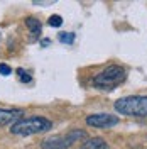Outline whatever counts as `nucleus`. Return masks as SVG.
I'll list each match as a JSON object with an SVG mask.
<instances>
[{
    "instance_id": "13",
    "label": "nucleus",
    "mask_w": 147,
    "mask_h": 149,
    "mask_svg": "<svg viewBox=\"0 0 147 149\" xmlns=\"http://www.w3.org/2000/svg\"><path fill=\"white\" fill-rule=\"evenodd\" d=\"M80 149H83V148H80Z\"/></svg>"
},
{
    "instance_id": "2",
    "label": "nucleus",
    "mask_w": 147,
    "mask_h": 149,
    "mask_svg": "<svg viewBox=\"0 0 147 149\" xmlns=\"http://www.w3.org/2000/svg\"><path fill=\"white\" fill-rule=\"evenodd\" d=\"M127 73L122 66H108L93 78V85L100 90H115L120 83H123Z\"/></svg>"
},
{
    "instance_id": "5",
    "label": "nucleus",
    "mask_w": 147,
    "mask_h": 149,
    "mask_svg": "<svg viewBox=\"0 0 147 149\" xmlns=\"http://www.w3.org/2000/svg\"><path fill=\"white\" fill-rule=\"evenodd\" d=\"M86 124L96 129H108L119 124V117L112 113H93L86 117Z\"/></svg>"
},
{
    "instance_id": "7",
    "label": "nucleus",
    "mask_w": 147,
    "mask_h": 149,
    "mask_svg": "<svg viewBox=\"0 0 147 149\" xmlns=\"http://www.w3.org/2000/svg\"><path fill=\"white\" fill-rule=\"evenodd\" d=\"M83 149H108V144L101 137H92L83 144Z\"/></svg>"
},
{
    "instance_id": "4",
    "label": "nucleus",
    "mask_w": 147,
    "mask_h": 149,
    "mask_svg": "<svg viewBox=\"0 0 147 149\" xmlns=\"http://www.w3.org/2000/svg\"><path fill=\"white\" fill-rule=\"evenodd\" d=\"M83 137H86L85 130L74 129V130H69L64 136H54V137L46 139L42 142V149H68L73 142L83 139Z\"/></svg>"
},
{
    "instance_id": "3",
    "label": "nucleus",
    "mask_w": 147,
    "mask_h": 149,
    "mask_svg": "<svg viewBox=\"0 0 147 149\" xmlns=\"http://www.w3.org/2000/svg\"><path fill=\"white\" fill-rule=\"evenodd\" d=\"M49 129H53L51 120H47L44 117H27V119H20L15 122L10 127V132L17 136H32L39 132H46Z\"/></svg>"
},
{
    "instance_id": "6",
    "label": "nucleus",
    "mask_w": 147,
    "mask_h": 149,
    "mask_svg": "<svg viewBox=\"0 0 147 149\" xmlns=\"http://www.w3.org/2000/svg\"><path fill=\"white\" fill-rule=\"evenodd\" d=\"M20 110H7V109H0V125H9V124H15L20 120Z\"/></svg>"
},
{
    "instance_id": "8",
    "label": "nucleus",
    "mask_w": 147,
    "mask_h": 149,
    "mask_svg": "<svg viewBox=\"0 0 147 149\" xmlns=\"http://www.w3.org/2000/svg\"><path fill=\"white\" fill-rule=\"evenodd\" d=\"M26 26L29 27L31 34H34V36L41 34V22H39L36 17H27L26 19Z\"/></svg>"
},
{
    "instance_id": "10",
    "label": "nucleus",
    "mask_w": 147,
    "mask_h": 149,
    "mask_svg": "<svg viewBox=\"0 0 147 149\" xmlns=\"http://www.w3.org/2000/svg\"><path fill=\"white\" fill-rule=\"evenodd\" d=\"M61 24H63V17H61V15L56 14V15H51V17H49V26H51V27H59Z\"/></svg>"
},
{
    "instance_id": "11",
    "label": "nucleus",
    "mask_w": 147,
    "mask_h": 149,
    "mask_svg": "<svg viewBox=\"0 0 147 149\" xmlns=\"http://www.w3.org/2000/svg\"><path fill=\"white\" fill-rule=\"evenodd\" d=\"M17 74H19V80H20L22 83H29V81H31L29 73H27V71H24L22 68H19V70H17Z\"/></svg>"
},
{
    "instance_id": "9",
    "label": "nucleus",
    "mask_w": 147,
    "mask_h": 149,
    "mask_svg": "<svg viewBox=\"0 0 147 149\" xmlns=\"http://www.w3.org/2000/svg\"><path fill=\"white\" fill-rule=\"evenodd\" d=\"M59 41H61V42H66V44H73L74 34L73 32H61V34H59Z\"/></svg>"
},
{
    "instance_id": "1",
    "label": "nucleus",
    "mask_w": 147,
    "mask_h": 149,
    "mask_svg": "<svg viewBox=\"0 0 147 149\" xmlns=\"http://www.w3.org/2000/svg\"><path fill=\"white\" fill-rule=\"evenodd\" d=\"M115 110L129 117H147V97L130 95L115 102Z\"/></svg>"
},
{
    "instance_id": "12",
    "label": "nucleus",
    "mask_w": 147,
    "mask_h": 149,
    "mask_svg": "<svg viewBox=\"0 0 147 149\" xmlns=\"http://www.w3.org/2000/svg\"><path fill=\"white\" fill-rule=\"evenodd\" d=\"M10 73H12L10 66H7L5 63H0V74H3V76H9Z\"/></svg>"
}]
</instances>
